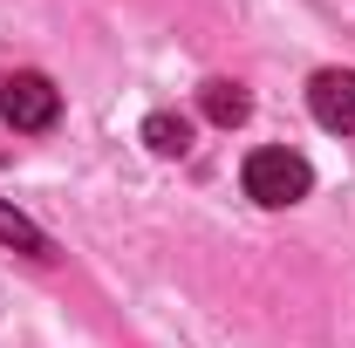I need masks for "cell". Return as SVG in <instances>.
<instances>
[{"label": "cell", "instance_id": "obj_1", "mask_svg": "<svg viewBox=\"0 0 355 348\" xmlns=\"http://www.w3.org/2000/svg\"><path fill=\"white\" fill-rule=\"evenodd\" d=\"M308 184H314V171H308V157L301 150H280V143H266V150H253L246 157V198H260V205H301L308 198Z\"/></svg>", "mask_w": 355, "mask_h": 348}, {"label": "cell", "instance_id": "obj_2", "mask_svg": "<svg viewBox=\"0 0 355 348\" xmlns=\"http://www.w3.org/2000/svg\"><path fill=\"white\" fill-rule=\"evenodd\" d=\"M0 116L14 123V130H55V116H62V89L35 76V69H21V76H7L0 82Z\"/></svg>", "mask_w": 355, "mask_h": 348}, {"label": "cell", "instance_id": "obj_3", "mask_svg": "<svg viewBox=\"0 0 355 348\" xmlns=\"http://www.w3.org/2000/svg\"><path fill=\"white\" fill-rule=\"evenodd\" d=\"M308 110H314V123L321 130H355V69H321L308 82Z\"/></svg>", "mask_w": 355, "mask_h": 348}, {"label": "cell", "instance_id": "obj_4", "mask_svg": "<svg viewBox=\"0 0 355 348\" xmlns=\"http://www.w3.org/2000/svg\"><path fill=\"white\" fill-rule=\"evenodd\" d=\"M198 110H205V116H212L219 130H232V123H246L253 96H246L239 82H205V89H198Z\"/></svg>", "mask_w": 355, "mask_h": 348}, {"label": "cell", "instance_id": "obj_5", "mask_svg": "<svg viewBox=\"0 0 355 348\" xmlns=\"http://www.w3.org/2000/svg\"><path fill=\"white\" fill-rule=\"evenodd\" d=\"M144 143H150L157 157H184V150H191V123H184L178 110H150V116H144Z\"/></svg>", "mask_w": 355, "mask_h": 348}, {"label": "cell", "instance_id": "obj_6", "mask_svg": "<svg viewBox=\"0 0 355 348\" xmlns=\"http://www.w3.org/2000/svg\"><path fill=\"white\" fill-rule=\"evenodd\" d=\"M0 239L21 246V253H35V260H48V232H42V225H28L21 212H7V205H0Z\"/></svg>", "mask_w": 355, "mask_h": 348}]
</instances>
